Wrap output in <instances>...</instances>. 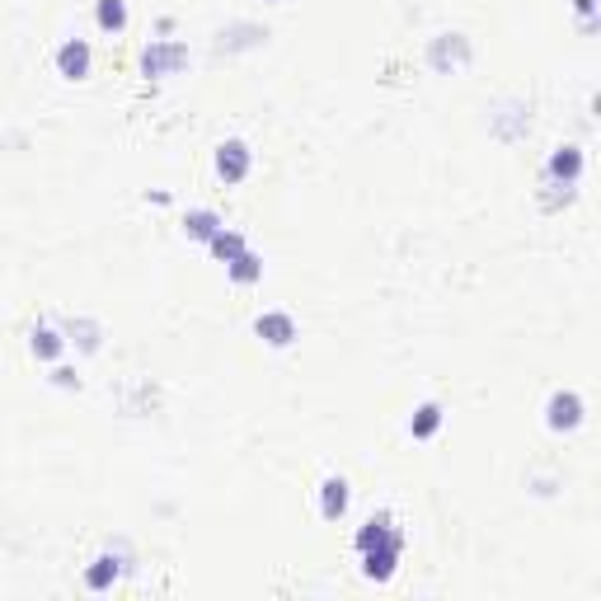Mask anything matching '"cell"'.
I'll return each mask as SVG.
<instances>
[{"instance_id": "cell-9", "label": "cell", "mask_w": 601, "mask_h": 601, "mask_svg": "<svg viewBox=\"0 0 601 601\" xmlns=\"http://www.w3.org/2000/svg\"><path fill=\"white\" fill-rule=\"evenodd\" d=\"M254 334H259L268 348H292L296 343V320L287 310H263L259 320H254Z\"/></svg>"}, {"instance_id": "cell-14", "label": "cell", "mask_w": 601, "mask_h": 601, "mask_svg": "<svg viewBox=\"0 0 601 601\" xmlns=\"http://www.w3.org/2000/svg\"><path fill=\"white\" fill-rule=\"evenodd\" d=\"M221 226H226V221H221L212 207H193V212L184 216V235H188V240H202V245H207Z\"/></svg>"}, {"instance_id": "cell-10", "label": "cell", "mask_w": 601, "mask_h": 601, "mask_svg": "<svg viewBox=\"0 0 601 601\" xmlns=\"http://www.w3.org/2000/svg\"><path fill=\"white\" fill-rule=\"evenodd\" d=\"M353 503V489L343 475H324L320 479V517L324 522H343V512Z\"/></svg>"}, {"instance_id": "cell-4", "label": "cell", "mask_w": 601, "mask_h": 601, "mask_svg": "<svg viewBox=\"0 0 601 601\" xmlns=\"http://www.w3.org/2000/svg\"><path fill=\"white\" fill-rule=\"evenodd\" d=\"M583 165H587L583 146L564 141V146H555V151H550V160H545V174H540V184H569V188H578V179H583Z\"/></svg>"}, {"instance_id": "cell-20", "label": "cell", "mask_w": 601, "mask_h": 601, "mask_svg": "<svg viewBox=\"0 0 601 601\" xmlns=\"http://www.w3.org/2000/svg\"><path fill=\"white\" fill-rule=\"evenodd\" d=\"M268 5H278V0H268Z\"/></svg>"}, {"instance_id": "cell-13", "label": "cell", "mask_w": 601, "mask_h": 601, "mask_svg": "<svg viewBox=\"0 0 601 601\" xmlns=\"http://www.w3.org/2000/svg\"><path fill=\"white\" fill-rule=\"evenodd\" d=\"M29 348H33V357L57 362V357L66 353V334H62V329H52V324H38V329L29 334Z\"/></svg>"}, {"instance_id": "cell-7", "label": "cell", "mask_w": 601, "mask_h": 601, "mask_svg": "<svg viewBox=\"0 0 601 601\" xmlns=\"http://www.w3.org/2000/svg\"><path fill=\"white\" fill-rule=\"evenodd\" d=\"M123 573H127V550H123V545H118V550L108 545L99 559H90V569H85V587H90V592H108V587L118 583Z\"/></svg>"}, {"instance_id": "cell-16", "label": "cell", "mask_w": 601, "mask_h": 601, "mask_svg": "<svg viewBox=\"0 0 601 601\" xmlns=\"http://www.w3.org/2000/svg\"><path fill=\"white\" fill-rule=\"evenodd\" d=\"M263 38H268V29H259V24H231V33H221V52H245V47H259Z\"/></svg>"}, {"instance_id": "cell-11", "label": "cell", "mask_w": 601, "mask_h": 601, "mask_svg": "<svg viewBox=\"0 0 601 601\" xmlns=\"http://www.w3.org/2000/svg\"><path fill=\"white\" fill-rule=\"evenodd\" d=\"M62 334H66V343H76L80 353H99V343H104V324L90 320V315H76V320H62Z\"/></svg>"}, {"instance_id": "cell-17", "label": "cell", "mask_w": 601, "mask_h": 601, "mask_svg": "<svg viewBox=\"0 0 601 601\" xmlns=\"http://www.w3.org/2000/svg\"><path fill=\"white\" fill-rule=\"evenodd\" d=\"M94 24L104 33H123L127 29V0H94Z\"/></svg>"}, {"instance_id": "cell-5", "label": "cell", "mask_w": 601, "mask_h": 601, "mask_svg": "<svg viewBox=\"0 0 601 601\" xmlns=\"http://www.w3.org/2000/svg\"><path fill=\"white\" fill-rule=\"evenodd\" d=\"M249 170H254V151H249V141L231 137L216 146V174L226 179V184H245Z\"/></svg>"}, {"instance_id": "cell-8", "label": "cell", "mask_w": 601, "mask_h": 601, "mask_svg": "<svg viewBox=\"0 0 601 601\" xmlns=\"http://www.w3.org/2000/svg\"><path fill=\"white\" fill-rule=\"evenodd\" d=\"M94 66V47L85 43V38H66L62 47H57V76L66 80H85Z\"/></svg>"}, {"instance_id": "cell-12", "label": "cell", "mask_w": 601, "mask_h": 601, "mask_svg": "<svg viewBox=\"0 0 601 601\" xmlns=\"http://www.w3.org/2000/svg\"><path fill=\"white\" fill-rule=\"evenodd\" d=\"M442 423H447V409L437 400H423L414 409V418H409V437H414V442H428V437L442 432Z\"/></svg>"}, {"instance_id": "cell-19", "label": "cell", "mask_w": 601, "mask_h": 601, "mask_svg": "<svg viewBox=\"0 0 601 601\" xmlns=\"http://www.w3.org/2000/svg\"><path fill=\"white\" fill-rule=\"evenodd\" d=\"M52 381H57V386H66V390H71V386H80V376H76V371H71V367H52Z\"/></svg>"}, {"instance_id": "cell-15", "label": "cell", "mask_w": 601, "mask_h": 601, "mask_svg": "<svg viewBox=\"0 0 601 601\" xmlns=\"http://www.w3.org/2000/svg\"><path fill=\"white\" fill-rule=\"evenodd\" d=\"M226 278L235 282V287H249V282L263 278V259L254 254V249H240L231 263H226Z\"/></svg>"}, {"instance_id": "cell-2", "label": "cell", "mask_w": 601, "mask_h": 601, "mask_svg": "<svg viewBox=\"0 0 601 601\" xmlns=\"http://www.w3.org/2000/svg\"><path fill=\"white\" fill-rule=\"evenodd\" d=\"M188 66V43H179V38H151V43L141 47V76H179Z\"/></svg>"}, {"instance_id": "cell-6", "label": "cell", "mask_w": 601, "mask_h": 601, "mask_svg": "<svg viewBox=\"0 0 601 601\" xmlns=\"http://www.w3.org/2000/svg\"><path fill=\"white\" fill-rule=\"evenodd\" d=\"M583 414H587V404H583L578 390H555V395L545 400V423H550L555 432H573L578 423H583Z\"/></svg>"}, {"instance_id": "cell-1", "label": "cell", "mask_w": 601, "mask_h": 601, "mask_svg": "<svg viewBox=\"0 0 601 601\" xmlns=\"http://www.w3.org/2000/svg\"><path fill=\"white\" fill-rule=\"evenodd\" d=\"M357 564H362V578H371V583H390L395 573H400V559H404V545H409V536H404L400 517L390 508H376L367 517V522L357 526Z\"/></svg>"}, {"instance_id": "cell-3", "label": "cell", "mask_w": 601, "mask_h": 601, "mask_svg": "<svg viewBox=\"0 0 601 601\" xmlns=\"http://www.w3.org/2000/svg\"><path fill=\"white\" fill-rule=\"evenodd\" d=\"M470 57H475V47H470L465 33H437V38L428 43V66L437 71V76H451V71L470 66Z\"/></svg>"}, {"instance_id": "cell-18", "label": "cell", "mask_w": 601, "mask_h": 601, "mask_svg": "<svg viewBox=\"0 0 601 601\" xmlns=\"http://www.w3.org/2000/svg\"><path fill=\"white\" fill-rule=\"evenodd\" d=\"M207 249H212L221 263H231L235 254H240V249H249V245H245V235H240V231H226V226H221V231L207 240Z\"/></svg>"}]
</instances>
